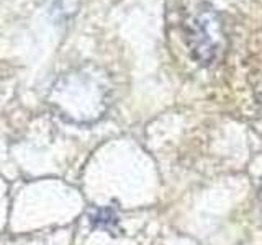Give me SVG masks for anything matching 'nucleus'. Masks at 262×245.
<instances>
[{
	"label": "nucleus",
	"mask_w": 262,
	"mask_h": 245,
	"mask_svg": "<svg viewBox=\"0 0 262 245\" xmlns=\"http://www.w3.org/2000/svg\"><path fill=\"white\" fill-rule=\"evenodd\" d=\"M49 102L69 121L92 122L108 106V85L98 69H80L56 82Z\"/></svg>",
	"instance_id": "f257e3e1"
},
{
	"label": "nucleus",
	"mask_w": 262,
	"mask_h": 245,
	"mask_svg": "<svg viewBox=\"0 0 262 245\" xmlns=\"http://www.w3.org/2000/svg\"><path fill=\"white\" fill-rule=\"evenodd\" d=\"M221 23L213 10H202L185 24V39L192 57L202 65L216 57L221 46Z\"/></svg>",
	"instance_id": "f03ea898"
},
{
	"label": "nucleus",
	"mask_w": 262,
	"mask_h": 245,
	"mask_svg": "<svg viewBox=\"0 0 262 245\" xmlns=\"http://www.w3.org/2000/svg\"><path fill=\"white\" fill-rule=\"evenodd\" d=\"M117 223L118 217L112 208H100L90 214V224L98 229H108V231H112L117 226Z\"/></svg>",
	"instance_id": "7ed1b4c3"
},
{
	"label": "nucleus",
	"mask_w": 262,
	"mask_h": 245,
	"mask_svg": "<svg viewBox=\"0 0 262 245\" xmlns=\"http://www.w3.org/2000/svg\"><path fill=\"white\" fill-rule=\"evenodd\" d=\"M257 201H259V206H260V211H262V186H260L259 194H257Z\"/></svg>",
	"instance_id": "20e7f679"
}]
</instances>
